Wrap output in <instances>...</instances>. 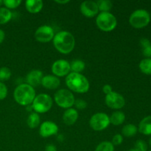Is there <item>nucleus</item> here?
<instances>
[{"label":"nucleus","instance_id":"4","mask_svg":"<svg viewBox=\"0 0 151 151\" xmlns=\"http://www.w3.org/2000/svg\"><path fill=\"white\" fill-rule=\"evenodd\" d=\"M96 24L100 29L104 32H111L114 30L117 25V20L112 13L109 12H103L97 15Z\"/></svg>","mask_w":151,"mask_h":151},{"label":"nucleus","instance_id":"24","mask_svg":"<svg viewBox=\"0 0 151 151\" xmlns=\"http://www.w3.org/2000/svg\"><path fill=\"white\" fill-rule=\"evenodd\" d=\"M140 70L146 75H151V58H145L141 60L139 65Z\"/></svg>","mask_w":151,"mask_h":151},{"label":"nucleus","instance_id":"34","mask_svg":"<svg viewBox=\"0 0 151 151\" xmlns=\"http://www.w3.org/2000/svg\"><path fill=\"white\" fill-rule=\"evenodd\" d=\"M140 44H141V46L142 47V48H145V47L151 45L150 40H148L147 38H142V39L140 40Z\"/></svg>","mask_w":151,"mask_h":151},{"label":"nucleus","instance_id":"13","mask_svg":"<svg viewBox=\"0 0 151 151\" xmlns=\"http://www.w3.org/2000/svg\"><path fill=\"white\" fill-rule=\"evenodd\" d=\"M58 131V127L55 122L51 121L44 122L40 126L39 134L44 138H48L56 134Z\"/></svg>","mask_w":151,"mask_h":151},{"label":"nucleus","instance_id":"14","mask_svg":"<svg viewBox=\"0 0 151 151\" xmlns=\"http://www.w3.org/2000/svg\"><path fill=\"white\" fill-rule=\"evenodd\" d=\"M44 77L41 71L38 69H34L30 71L26 76V81L28 85L32 87L38 86L41 84V81Z\"/></svg>","mask_w":151,"mask_h":151},{"label":"nucleus","instance_id":"15","mask_svg":"<svg viewBox=\"0 0 151 151\" xmlns=\"http://www.w3.org/2000/svg\"><path fill=\"white\" fill-rule=\"evenodd\" d=\"M60 81L58 77L52 75L44 76L41 81V85L47 89H55L60 86Z\"/></svg>","mask_w":151,"mask_h":151},{"label":"nucleus","instance_id":"43","mask_svg":"<svg viewBox=\"0 0 151 151\" xmlns=\"http://www.w3.org/2000/svg\"><path fill=\"white\" fill-rule=\"evenodd\" d=\"M149 151H151V150H149Z\"/></svg>","mask_w":151,"mask_h":151},{"label":"nucleus","instance_id":"6","mask_svg":"<svg viewBox=\"0 0 151 151\" xmlns=\"http://www.w3.org/2000/svg\"><path fill=\"white\" fill-rule=\"evenodd\" d=\"M32 108L35 112L44 114L49 111L52 106V97L47 94H40L35 96L32 103Z\"/></svg>","mask_w":151,"mask_h":151},{"label":"nucleus","instance_id":"21","mask_svg":"<svg viewBox=\"0 0 151 151\" xmlns=\"http://www.w3.org/2000/svg\"><path fill=\"white\" fill-rule=\"evenodd\" d=\"M137 131H138V128L136 125L133 124H128L122 128V134L126 137H132L137 134Z\"/></svg>","mask_w":151,"mask_h":151},{"label":"nucleus","instance_id":"27","mask_svg":"<svg viewBox=\"0 0 151 151\" xmlns=\"http://www.w3.org/2000/svg\"><path fill=\"white\" fill-rule=\"evenodd\" d=\"M11 77V71L7 67L0 68V82L9 80Z\"/></svg>","mask_w":151,"mask_h":151},{"label":"nucleus","instance_id":"40","mask_svg":"<svg viewBox=\"0 0 151 151\" xmlns=\"http://www.w3.org/2000/svg\"><path fill=\"white\" fill-rule=\"evenodd\" d=\"M2 4H3V1H1V0H0V6H1Z\"/></svg>","mask_w":151,"mask_h":151},{"label":"nucleus","instance_id":"18","mask_svg":"<svg viewBox=\"0 0 151 151\" xmlns=\"http://www.w3.org/2000/svg\"><path fill=\"white\" fill-rule=\"evenodd\" d=\"M138 131L144 135H151V116H147L142 119Z\"/></svg>","mask_w":151,"mask_h":151},{"label":"nucleus","instance_id":"30","mask_svg":"<svg viewBox=\"0 0 151 151\" xmlns=\"http://www.w3.org/2000/svg\"><path fill=\"white\" fill-rule=\"evenodd\" d=\"M7 88L4 83L0 82V100H2L7 97Z\"/></svg>","mask_w":151,"mask_h":151},{"label":"nucleus","instance_id":"41","mask_svg":"<svg viewBox=\"0 0 151 151\" xmlns=\"http://www.w3.org/2000/svg\"><path fill=\"white\" fill-rule=\"evenodd\" d=\"M149 143H150V145L151 146V138L150 139V140H149Z\"/></svg>","mask_w":151,"mask_h":151},{"label":"nucleus","instance_id":"22","mask_svg":"<svg viewBox=\"0 0 151 151\" xmlns=\"http://www.w3.org/2000/svg\"><path fill=\"white\" fill-rule=\"evenodd\" d=\"M86 67V64L83 60H75L70 63L71 71L75 73H81L84 70Z\"/></svg>","mask_w":151,"mask_h":151},{"label":"nucleus","instance_id":"5","mask_svg":"<svg viewBox=\"0 0 151 151\" xmlns=\"http://www.w3.org/2000/svg\"><path fill=\"white\" fill-rule=\"evenodd\" d=\"M150 15L146 10L139 9L131 13L129 18V23L133 27L140 29L147 26L150 23Z\"/></svg>","mask_w":151,"mask_h":151},{"label":"nucleus","instance_id":"8","mask_svg":"<svg viewBox=\"0 0 151 151\" xmlns=\"http://www.w3.org/2000/svg\"><path fill=\"white\" fill-rule=\"evenodd\" d=\"M89 124L94 131H101L109 126L110 124V118L106 114L99 112L91 116Z\"/></svg>","mask_w":151,"mask_h":151},{"label":"nucleus","instance_id":"28","mask_svg":"<svg viewBox=\"0 0 151 151\" xmlns=\"http://www.w3.org/2000/svg\"><path fill=\"white\" fill-rule=\"evenodd\" d=\"M22 3L21 0H4L3 1V4H4L6 8L15 9L19 7Z\"/></svg>","mask_w":151,"mask_h":151},{"label":"nucleus","instance_id":"10","mask_svg":"<svg viewBox=\"0 0 151 151\" xmlns=\"http://www.w3.org/2000/svg\"><path fill=\"white\" fill-rule=\"evenodd\" d=\"M106 103L112 109H120L125 105V98L119 93L112 91L106 96Z\"/></svg>","mask_w":151,"mask_h":151},{"label":"nucleus","instance_id":"36","mask_svg":"<svg viewBox=\"0 0 151 151\" xmlns=\"http://www.w3.org/2000/svg\"><path fill=\"white\" fill-rule=\"evenodd\" d=\"M45 151H57V148L54 145L50 144L46 146Z\"/></svg>","mask_w":151,"mask_h":151},{"label":"nucleus","instance_id":"38","mask_svg":"<svg viewBox=\"0 0 151 151\" xmlns=\"http://www.w3.org/2000/svg\"><path fill=\"white\" fill-rule=\"evenodd\" d=\"M56 3H58V4H66V3H69V0H65V1H59V0H58V1H55Z\"/></svg>","mask_w":151,"mask_h":151},{"label":"nucleus","instance_id":"42","mask_svg":"<svg viewBox=\"0 0 151 151\" xmlns=\"http://www.w3.org/2000/svg\"><path fill=\"white\" fill-rule=\"evenodd\" d=\"M150 19H151V15H150Z\"/></svg>","mask_w":151,"mask_h":151},{"label":"nucleus","instance_id":"32","mask_svg":"<svg viewBox=\"0 0 151 151\" xmlns=\"http://www.w3.org/2000/svg\"><path fill=\"white\" fill-rule=\"evenodd\" d=\"M123 142V137L121 134H116L114 136L113 139H112V144L113 145H119Z\"/></svg>","mask_w":151,"mask_h":151},{"label":"nucleus","instance_id":"17","mask_svg":"<svg viewBox=\"0 0 151 151\" xmlns=\"http://www.w3.org/2000/svg\"><path fill=\"white\" fill-rule=\"evenodd\" d=\"M43 1L41 0H27L25 2V7L30 13H39L43 8Z\"/></svg>","mask_w":151,"mask_h":151},{"label":"nucleus","instance_id":"2","mask_svg":"<svg viewBox=\"0 0 151 151\" xmlns=\"http://www.w3.org/2000/svg\"><path fill=\"white\" fill-rule=\"evenodd\" d=\"M66 84L68 88L76 93H86L89 89V82L81 73L70 72L66 78Z\"/></svg>","mask_w":151,"mask_h":151},{"label":"nucleus","instance_id":"20","mask_svg":"<svg viewBox=\"0 0 151 151\" xmlns=\"http://www.w3.org/2000/svg\"><path fill=\"white\" fill-rule=\"evenodd\" d=\"M11 11L6 7H0V24H5L12 19Z\"/></svg>","mask_w":151,"mask_h":151},{"label":"nucleus","instance_id":"16","mask_svg":"<svg viewBox=\"0 0 151 151\" xmlns=\"http://www.w3.org/2000/svg\"><path fill=\"white\" fill-rule=\"evenodd\" d=\"M78 119V113L75 109H68L63 114V121L66 125H72Z\"/></svg>","mask_w":151,"mask_h":151},{"label":"nucleus","instance_id":"29","mask_svg":"<svg viewBox=\"0 0 151 151\" xmlns=\"http://www.w3.org/2000/svg\"><path fill=\"white\" fill-rule=\"evenodd\" d=\"M135 149H137L139 151H147V145L144 140L139 139L136 142L135 145Z\"/></svg>","mask_w":151,"mask_h":151},{"label":"nucleus","instance_id":"12","mask_svg":"<svg viewBox=\"0 0 151 151\" xmlns=\"http://www.w3.org/2000/svg\"><path fill=\"white\" fill-rule=\"evenodd\" d=\"M81 13L87 18H92L98 13L99 9L96 1H84L80 7Z\"/></svg>","mask_w":151,"mask_h":151},{"label":"nucleus","instance_id":"3","mask_svg":"<svg viewBox=\"0 0 151 151\" xmlns=\"http://www.w3.org/2000/svg\"><path fill=\"white\" fill-rule=\"evenodd\" d=\"M13 97L16 103L21 106H29L35 97V91L27 83L20 84L14 90Z\"/></svg>","mask_w":151,"mask_h":151},{"label":"nucleus","instance_id":"11","mask_svg":"<svg viewBox=\"0 0 151 151\" xmlns=\"http://www.w3.org/2000/svg\"><path fill=\"white\" fill-rule=\"evenodd\" d=\"M70 71V63L62 59L55 61L52 66V72L56 77L67 76Z\"/></svg>","mask_w":151,"mask_h":151},{"label":"nucleus","instance_id":"23","mask_svg":"<svg viewBox=\"0 0 151 151\" xmlns=\"http://www.w3.org/2000/svg\"><path fill=\"white\" fill-rule=\"evenodd\" d=\"M40 121H41V119H40L38 114L32 113L28 116L27 123V125L30 128H35L39 125Z\"/></svg>","mask_w":151,"mask_h":151},{"label":"nucleus","instance_id":"39","mask_svg":"<svg viewBox=\"0 0 151 151\" xmlns=\"http://www.w3.org/2000/svg\"><path fill=\"white\" fill-rule=\"evenodd\" d=\"M128 151H139V150H137V149H135V148H132V149H130Z\"/></svg>","mask_w":151,"mask_h":151},{"label":"nucleus","instance_id":"35","mask_svg":"<svg viewBox=\"0 0 151 151\" xmlns=\"http://www.w3.org/2000/svg\"><path fill=\"white\" fill-rule=\"evenodd\" d=\"M103 91L106 94H109V93L112 92V87L110 85H105L103 87Z\"/></svg>","mask_w":151,"mask_h":151},{"label":"nucleus","instance_id":"33","mask_svg":"<svg viewBox=\"0 0 151 151\" xmlns=\"http://www.w3.org/2000/svg\"><path fill=\"white\" fill-rule=\"evenodd\" d=\"M142 52L145 57H147L148 58L151 57V45L145 47V48H142Z\"/></svg>","mask_w":151,"mask_h":151},{"label":"nucleus","instance_id":"37","mask_svg":"<svg viewBox=\"0 0 151 151\" xmlns=\"http://www.w3.org/2000/svg\"><path fill=\"white\" fill-rule=\"evenodd\" d=\"M4 38H5V33H4V32L2 29H0V44L3 42Z\"/></svg>","mask_w":151,"mask_h":151},{"label":"nucleus","instance_id":"7","mask_svg":"<svg viewBox=\"0 0 151 151\" xmlns=\"http://www.w3.org/2000/svg\"><path fill=\"white\" fill-rule=\"evenodd\" d=\"M54 100L56 104L63 109H70L75 104V97L69 90L59 89L55 92Z\"/></svg>","mask_w":151,"mask_h":151},{"label":"nucleus","instance_id":"19","mask_svg":"<svg viewBox=\"0 0 151 151\" xmlns=\"http://www.w3.org/2000/svg\"><path fill=\"white\" fill-rule=\"evenodd\" d=\"M110 118V122L114 125H120L125 122V115L123 112L120 111H116L114 112Z\"/></svg>","mask_w":151,"mask_h":151},{"label":"nucleus","instance_id":"31","mask_svg":"<svg viewBox=\"0 0 151 151\" xmlns=\"http://www.w3.org/2000/svg\"><path fill=\"white\" fill-rule=\"evenodd\" d=\"M75 107L78 109H81V110H83V109H86L87 107V103L85 101V100H82V99H78L75 101Z\"/></svg>","mask_w":151,"mask_h":151},{"label":"nucleus","instance_id":"25","mask_svg":"<svg viewBox=\"0 0 151 151\" xmlns=\"http://www.w3.org/2000/svg\"><path fill=\"white\" fill-rule=\"evenodd\" d=\"M99 10L103 12H109V10L111 9L112 7V2L109 0H99V1H96Z\"/></svg>","mask_w":151,"mask_h":151},{"label":"nucleus","instance_id":"9","mask_svg":"<svg viewBox=\"0 0 151 151\" xmlns=\"http://www.w3.org/2000/svg\"><path fill=\"white\" fill-rule=\"evenodd\" d=\"M55 32L52 28L48 25H42L39 27L35 32V38L41 43H47L53 39Z\"/></svg>","mask_w":151,"mask_h":151},{"label":"nucleus","instance_id":"26","mask_svg":"<svg viewBox=\"0 0 151 151\" xmlns=\"http://www.w3.org/2000/svg\"><path fill=\"white\" fill-rule=\"evenodd\" d=\"M95 151H114V146L110 142L105 141L97 146Z\"/></svg>","mask_w":151,"mask_h":151},{"label":"nucleus","instance_id":"1","mask_svg":"<svg viewBox=\"0 0 151 151\" xmlns=\"http://www.w3.org/2000/svg\"><path fill=\"white\" fill-rule=\"evenodd\" d=\"M54 47L62 54H69L74 50L75 46V38L71 32L60 31L55 34L53 38Z\"/></svg>","mask_w":151,"mask_h":151}]
</instances>
